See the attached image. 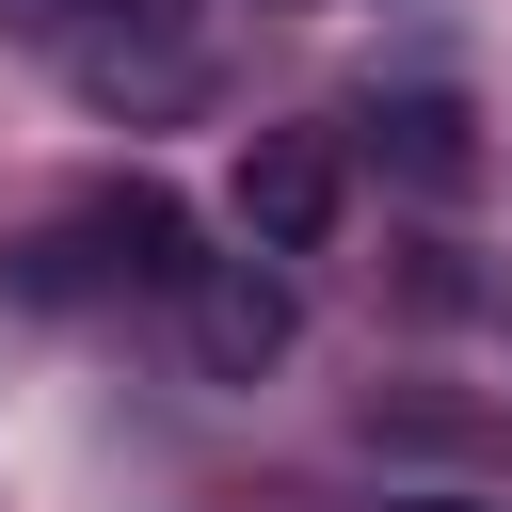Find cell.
<instances>
[{
	"instance_id": "6da1fadb",
	"label": "cell",
	"mask_w": 512,
	"mask_h": 512,
	"mask_svg": "<svg viewBox=\"0 0 512 512\" xmlns=\"http://www.w3.org/2000/svg\"><path fill=\"white\" fill-rule=\"evenodd\" d=\"M48 48H64V80H80L96 112H192V96H208L192 0H96V16H64Z\"/></svg>"
},
{
	"instance_id": "7a4b0ae2",
	"label": "cell",
	"mask_w": 512,
	"mask_h": 512,
	"mask_svg": "<svg viewBox=\"0 0 512 512\" xmlns=\"http://www.w3.org/2000/svg\"><path fill=\"white\" fill-rule=\"evenodd\" d=\"M336 208H352V160H336L320 128H256V144H240V240H256V256H320Z\"/></svg>"
},
{
	"instance_id": "3957f363",
	"label": "cell",
	"mask_w": 512,
	"mask_h": 512,
	"mask_svg": "<svg viewBox=\"0 0 512 512\" xmlns=\"http://www.w3.org/2000/svg\"><path fill=\"white\" fill-rule=\"evenodd\" d=\"M176 304H192V368H208V384H256V368L288 352V272H272V256H192Z\"/></svg>"
},
{
	"instance_id": "277c9868",
	"label": "cell",
	"mask_w": 512,
	"mask_h": 512,
	"mask_svg": "<svg viewBox=\"0 0 512 512\" xmlns=\"http://www.w3.org/2000/svg\"><path fill=\"white\" fill-rule=\"evenodd\" d=\"M368 128H384V160H400L416 192H464V176H480V144H464V96H384Z\"/></svg>"
},
{
	"instance_id": "5b68a950",
	"label": "cell",
	"mask_w": 512,
	"mask_h": 512,
	"mask_svg": "<svg viewBox=\"0 0 512 512\" xmlns=\"http://www.w3.org/2000/svg\"><path fill=\"white\" fill-rule=\"evenodd\" d=\"M96 240H112V272H144V288H176L192 272V224H176V192H96Z\"/></svg>"
},
{
	"instance_id": "8992f818",
	"label": "cell",
	"mask_w": 512,
	"mask_h": 512,
	"mask_svg": "<svg viewBox=\"0 0 512 512\" xmlns=\"http://www.w3.org/2000/svg\"><path fill=\"white\" fill-rule=\"evenodd\" d=\"M0 16H16V32H64V16H80V0H0Z\"/></svg>"
},
{
	"instance_id": "52a82bcc",
	"label": "cell",
	"mask_w": 512,
	"mask_h": 512,
	"mask_svg": "<svg viewBox=\"0 0 512 512\" xmlns=\"http://www.w3.org/2000/svg\"><path fill=\"white\" fill-rule=\"evenodd\" d=\"M416 512H464V496H416Z\"/></svg>"
}]
</instances>
